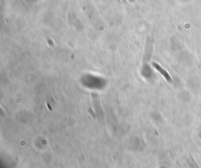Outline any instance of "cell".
Returning <instances> with one entry per match:
<instances>
[{"label": "cell", "instance_id": "6da1fadb", "mask_svg": "<svg viewBox=\"0 0 201 168\" xmlns=\"http://www.w3.org/2000/svg\"><path fill=\"white\" fill-rule=\"evenodd\" d=\"M152 66H153V67H154V68L156 69L157 71H159V72L161 74V75L163 76V78H165V79L167 80L168 82H170V83H172V82H173L172 78L170 77V75L169 74V73H168V71H166V70H164V69H163V67L160 66V65L158 64L157 63L153 62V63H152Z\"/></svg>", "mask_w": 201, "mask_h": 168}, {"label": "cell", "instance_id": "7a4b0ae2", "mask_svg": "<svg viewBox=\"0 0 201 168\" xmlns=\"http://www.w3.org/2000/svg\"><path fill=\"white\" fill-rule=\"evenodd\" d=\"M117 2H118L119 3V4H120V3H121V2H120V0H117Z\"/></svg>", "mask_w": 201, "mask_h": 168}]
</instances>
